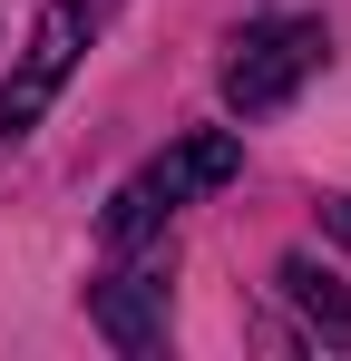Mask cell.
<instances>
[{"instance_id":"cell-3","label":"cell","mask_w":351,"mask_h":361,"mask_svg":"<svg viewBox=\"0 0 351 361\" xmlns=\"http://www.w3.org/2000/svg\"><path fill=\"white\" fill-rule=\"evenodd\" d=\"M78 59H88V0H39V20H30V39H20V68H10V88H0V147H20V137L58 108V88H68Z\"/></svg>"},{"instance_id":"cell-5","label":"cell","mask_w":351,"mask_h":361,"mask_svg":"<svg viewBox=\"0 0 351 361\" xmlns=\"http://www.w3.org/2000/svg\"><path fill=\"white\" fill-rule=\"evenodd\" d=\"M283 293H292V312H302L322 342H351V293L312 264V254H283Z\"/></svg>"},{"instance_id":"cell-6","label":"cell","mask_w":351,"mask_h":361,"mask_svg":"<svg viewBox=\"0 0 351 361\" xmlns=\"http://www.w3.org/2000/svg\"><path fill=\"white\" fill-rule=\"evenodd\" d=\"M332 235H342V244H351V195H342V205H332Z\"/></svg>"},{"instance_id":"cell-1","label":"cell","mask_w":351,"mask_h":361,"mask_svg":"<svg viewBox=\"0 0 351 361\" xmlns=\"http://www.w3.org/2000/svg\"><path fill=\"white\" fill-rule=\"evenodd\" d=\"M234 176H244V137H234V127H195V137H176L166 157H147V166L108 195L98 244H108V254H137L176 205H195V195H215V185H234Z\"/></svg>"},{"instance_id":"cell-4","label":"cell","mask_w":351,"mask_h":361,"mask_svg":"<svg viewBox=\"0 0 351 361\" xmlns=\"http://www.w3.org/2000/svg\"><path fill=\"white\" fill-rule=\"evenodd\" d=\"M88 322H98V342L127 361H147L166 342V264H127L108 283H88Z\"/></svg>"},{"instance_id":"cell-2","label":"cell","mask_w":351,"mask_h":361,"mask_svg":"<svg viewBox=\"0 0 351 361\" xmlns=\"http://www.w3.org/2000/svg\"><path fill=\"white\" fill-rule=\"evenodd\" d=\"M332 59V30L312 20V10H273V20H254L244 39H234L225 59V108L234 118H273L302 98V78Z\"/></svg>"}]
</instances>
